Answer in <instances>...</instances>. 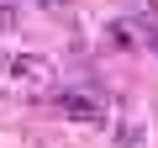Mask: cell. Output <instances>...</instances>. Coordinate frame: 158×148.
Wrapping results in <instances>:
<instances>
[{"label":"cell","instance_id":"obj_1","mask_svg":"<svg viewBox=\"0 0 158 148\" xmlns=\"http://www.w3.org/2000/svg\"><path fill=\"white\" fill-rule=\"evenodd\" d=\"M0 74H6L11 85H21V90H53V63H48V58H37V53L6 58V63H0Z\"/></svg>","mask_w":158,"mask_h":148},{"label":"cell","instance_id":"obj_2","mask_svg":"<svg viewBox=\"0 0 158 148\" xmlns=\"http://www.w3.org/2000/svg\"><path fill=\"white\" fill-rule=\"evenodd\" d=\"M58 106H63L69 122H106V95H100L95 85H69V90L58 95Z\"/></svg>","mask_w":158,"mask_h":148},{"label":"cell","instance_id":"obj_3","mask_svg":"<svg viewBox=\"0 0 158 148\" xmlns=\"http://www.w3.org/2000/svg\"><path fill=\"white\" fill-rule=\"evenodd\" d=\"M111 42H116V48H132V27L116 21V27H111Z\"/></svg>","mask_w":158,"mask_h":148},{"label":"cell","instance_id":"obj_4","mask_svg":"<svg viewBox=\"0 0 158 148\" xmlns=\"http://www.w3.org/2000/svg\"><path fill=\"white\" fill-rule=\"evenodd\" d=\"M6 32H16V11H11V6H0V37H6Z\"/></svg>","mask_w":158,"mask_h":148},{"label":"cell","instance_id":"obj_5","mask_svg":"<svg viewBox=\"0 0 158 148\" xmlns=\"http://www.w3.org/2000/svg\"><path fill=\"white\" fill-rule=\"evenodd\" d=\"M153 48H158V37H153Z\"/></svg>","mask_w":158,"mask_h":148}]
</instances>
